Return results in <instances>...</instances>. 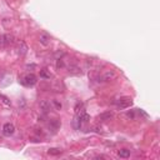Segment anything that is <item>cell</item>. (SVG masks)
Wrapping results in <instances>:
<instances>
[{
	"label": "cell",
	"mask_w": 160,
	"mask_h": 160,
	"mask_svg": "<svg viewBox=\"0 0 160 160\" xmlns=\"http://www.w3.org/2000/svg\"><path fill=\"white\" fill-rule=\"evenodd\" d=\"M14 131H15V126L13 125V124H10V123L4 124V126H3V134L5 136H11L13 134H14Z\"/></svg>",
	"instance_id": "3"
},
{
	"label": "cell",
	"mask_w": 160,
	"mask_h": 160,
	"mask_svg": "<svg viewBox=\"0 0 160 160\" xmlns=\"http://www.w3.org/2000/svg\"><path fill=\"white\" fill-rule=\"evenodd\" d=\"M0 46H4V41H3V35L0 36Z\"/></svg>",
	"instance_id": "17"
},
{
	"label": "cell",
	"mask_w": 160,
	"mask_h": 160,
	"mask_svg": "<svg viewBox=\"0 0 160 160\" xmlns=\"http://www.w3.org/2000/svg\"><path fill=\"white\" fill-rule=\"evenodd\" d=\"M118 154H119V157L120 158H123V159H128L130 157V150L128 149H121L118 151Z\"/></svg>",
	"instance_id": "8"
},
{
	"label": "cell",
	"mask_w": 160,
	"mask_h": 160,
	"mask_svg": "<svg viewBox=\"0 0 160 160\" xmlns=\"http://www.w3.org/2000/svg\"><path fill=\"white\" fill-rule=\"evenodd\" d=\"M113 116H114V114H113L111 111H106V113H103V114L99 115V120L100 121H106V120H110Z\"/></svg>",
	"instance_id": "6"
},
{
	"label": "cell",
	"mask_w": 160,
	"mask_h": 160,
	"mask_svg": "<svg viewBox=\"0 0 160 160\" xmlns=\"http://www.w3.org/2000/svg\"><path fill=\"white\" fill-rule=\"evenodd\" d=\"M39 41L41 45L48 46L50 44V36L48 34H45V33H43V34H40V36H39Z\"/></svg>",
	"instance_id": "4"
},
{
	"label": "cell",
	"mask_w": 160,
	"mask_h": 160,
	"mask_svg": "<svg viewBox=\"0 0 160 160\" xmlns=\"http://www.w3.org/2000/svg\"><path fill=\"white\" fill-rule=\"evenodd\" d=\"M69 73H71V74H80L81 71H80V69L78 68V66L71 65V66H69Z\"/></svg>",
	"instance_id": "12"
},
{
	"label": "cell",
	"mask_w": 160,
	"mask_h": 160,
	"mask_svg": "<svg viewBox=\"0 0 160 160\" xmlns=\"http://www.w3.org/2000/svg\"><path fill=\"white\" fill-rule=\"evenodd\" d=\"M116 105L119 109H128L133 105V99L130 96H123V98H120L118 100Z\"/></svg>",
	"instance_id": "2"
},
{
	"label": "cell",
	"mask_w": 160,
	"mask_h": 160,
	"mask_svg": "<svg viewBox=\"0 0 160 160\" xmlns=\"http://www.w3.org/2000/svg\"><path fill=\"white\" fill-rule=\"evenodd\" d=\"M48 154H49V155H59V154H61V149L51 148V149L48 150Z\"/></svg>",
	"instance_id": "11"
},
{
	"label": "cell",
	"mask_w": 160,
	"mask_h": 160,
	"mask_svg": "<svg viewBox=\"0 0 160 160\" xmlns=\"http://www.w3.org/2000/svg\"><path fill=\"white\" fill-rule=\"evenodd\" d=\"M75 113H77V115L81 114V113H85L84 111V104L83 103H78L77 106H75Z\"/></svg>",
	"instance_id": "10"
},
{
	"label": "cell",
	"mask_w": 160,
	"mask_h": 160,
	"mask_svg": "<svg viewBox=\"0 0 160 160\" xmlns=\"http://www.w3.org/2000/svg\"><path fill=\"white\" fill-rule=\"evenodd\" d=\"M126 116H128V118H131V119H134V118H135V114H134V111H129L128 114H126Z\"/></svg>",
	"instance_id": "15"
},
{
	"label": "cell",
	"mask_w": 160,
	"mask_h": 160,
	"mask_svg": "<svg viewBox=\"0 0 160 160\" xmlns=\"http://www.w3.org/2000/svg\"><path fill=\"white\" fill-rule=\"evenodd\" d=\"M63 66H64V63H63V60L59 59L58 63H56V68H63Z\"/></svg>",
	"instance_id": "14"
},
{
	"label": "cell",
	"mask_w": 160,
	"mask_h": 160,
	"mask_svg": "<svg viewBox=\"0 0 160 160\" xmlns=\"http://www.w3.org/2000/svg\"><path fill=\"white\" fill-rule=\"evenodd\" d=\"M53 104L55 105V106H56L58 109H61V104H60V103H58L56 100H54V102H53Z\"/></svg>",
	"instance_id": "16"
},
{
	"label": "cell",
	"mask_w": 160,
	"mask_h": 160,
	"mask_svg": "<svg viewBox=\"0 0 160 160\" xmlns=\"http://www.w3.org/2000/svg\"><path fill=\"white\" fill-rule=\"evenodd\" d=\"M18 53H19V55H25L26 54V51H28V46H26V44L24 43V41H22L20 40L19 43H18Z\"/></svg>",
	"instance_id": "5"
},
{
	"label": "cell",
	"mask_w": 160,
	"mask_h": 160,
	"mask_svg": "<svg viewBox=\"0 0 160 160\" xmlns=\"http://www.w3.org/2000/svg\"><path fill=\"white\" fill-rule=\"evenodd\" d=\"M40 78H43V79H50V74L46 71V69L44 70H41L40 71Z\"/></svg>",
	"instance_id": "13"
},
{
	"label": "cell",
	"mask_w": 160,
	"mask_h": 160,
	"mask_svg": "<svg viewBox=\"0 0 160 160\" xmlns=\"http://www.w3.org/2000/svg\"><path fill=\"white\" fill-rule=\"evenodd\" d=\"M40 109L43 110L44 113H48L50 110V103H48L46 100H43V102H40Z\"/></svg>",
	"instance_id": "7"
},
{
	"label": "cell",
	"mask_w": 160,
	"mask_h": 160,
	"mask_svg": "<svg viewBox=\"0 0 160 160\" xmlns=\"http://www.w3.org/2000/svg\"><path fill=\"white\" fill-rule=\"evenodd\" d=\"M115 78V73L113 70H110V71H106V73L104 74V77H103V79H104V81H109L110 79H114Z\"/></svg>",
	"instance_id": "9"
},
{
	"label": "cell",
	"mask_w": 160,
	"mask_h": 160,
	"mask_svg": "<svg viewBox=\"0 0 160 160\" xmlns=\"http://www.w3.org/2000/svg\"><path fill=\"white\" fill-rule=\"evenodd\" d=\"M20 83H22L24 86H34L38 83V79H36V77L34 74H28L22 79V81Z\"/></svg>",
	"instance_id": "1"
}]
</instances>
